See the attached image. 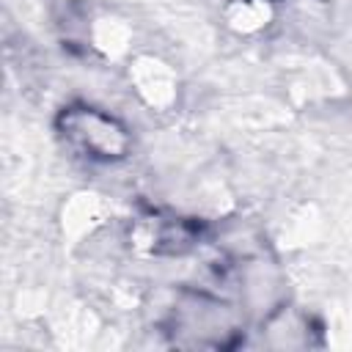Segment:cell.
I'll return each instance as SVG.
<instances>
[{
	"instance_id": "obj_1",
	"label": "cell",
	"mask_w": 352,
	"mask_h": 352,
	"mask_svg": "<svg viewBox=\"0 0 352 352\" xmlns=\"http://www.w3.org/2000/svg\"><path fill=\"white\" fill-rule=\"evenodd\" d=\"M58 138L88 162L116 165L124 162L135 148L129 124L91 102H69L55 116Z\"/></svg>"
},
{
	"instance_id": "obj_2",
	"label": "cell",
	"mask_w": 352,
	"mask_h": 352,
	"mask_svg": "<svg viewBox=\"0 0 352 352\" xmlns=\"http://www.w3.org/2000/svg\"><path fill=\"white\" fill-rule=\"evenodd\" d=\"M165 333L184 349H228L242 336V314L209 292H182L168 311Z\"/></svg>"
},
{
	"instance_id": "obj_3",
	"label": "cell",
	"mask_w": 352,
	"mask_h": 352,
	"mask_svg": "<svg viewBox=\"0 0 352 352\" xmlns=\"http://www.w3.org/2000/svg\"><path fill=\"white\" fill-rule=\"evenodd\" d=\"M126 82L138 102L151 113H168L182 99V77L170 60L154 52H138L126 60Z\"/></svg>"
},
{
	"instance_id": "obj_4",
	"label": "cell",
	"mask_w": 352,
	"mask_h": 352,
	"mask_svg": "<svg viewBox=\"0 0 352 352\" xmlns=\"http://www.w3.org/2000/svg\"><path fill=\"white\" fill-rule=\"evenodd\" d=\"M192 228L187 220L179 217H162V214H143L129 231V239L138 250L148 256H165V253H182L192 242Z\"/></svg>"
},
{
	"instance_id": "obj_5",
	"label": "cell",
	"mask_w": 352,
	"mask_h": 352,
	"mask_svg": "<svg viewBox=\"0 0 352 352\" xmlns=\"http://www.w3.org/2000/svg\"><path fill=\"white\" fill-rule=\"evenodd\" d=\"M110 220V206L104 204L102 195L96 192H77L72 201L63 206V231L69 236H91L99 226Z\"/></svg>"
},
{
	"instance_id": "obj_6",
	"label": "cell",
	"mask_w": 352,
	"mask_h": 352,
	"mask_svg": "<svg viewBox=\"0 0 352 352\" xmlns=\"http://www.w3.org/2000/svg\"><path fill=\"white\" fill-rule=\"evenodd\" d=\"M223 16L234 33L253 36V33H261L272 22V6L270 0H231Z\"/></svg>"
}]
</instances>
